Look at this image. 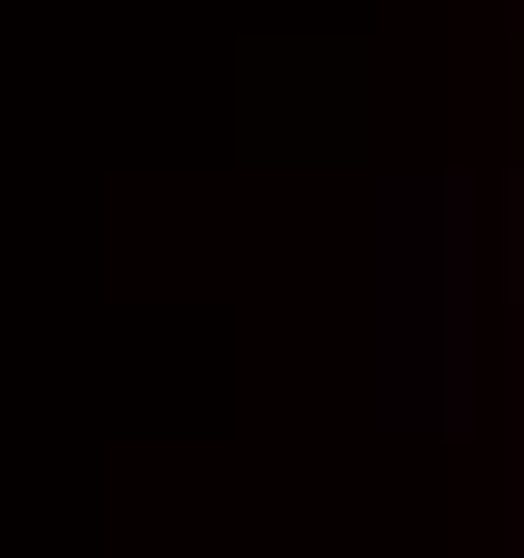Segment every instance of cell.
<instances>
[{
	"label": "cell",
	"instance_id": "cell-1",
	"mask_svg": "<svg viewBox=\"0 0 524 558\" xmlns=\"http://www.w3.org/2000/svg\"><path fill=\"white\" fill-rule=\"evenodd\" d=\"M508 288H524V186H508Z\"/></svg>",
	"mask_w": 524,
	"mask_h": 558
}]
</instances>
